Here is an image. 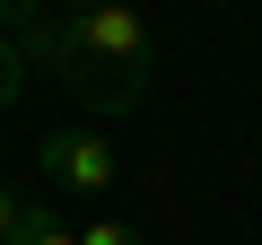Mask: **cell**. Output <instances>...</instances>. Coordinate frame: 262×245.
<instances>
[{
    "mask_svg": "<svg viewBox=\"0 0 262 245\" xmlns=\"http://www.w3.org/2000/svg\"><path fill=\"white\" fill-rule=\"evenodd\" d=\"M70 96H88L96 114H140L158 96V27L140 0H96V9H61L44 35V62Z\"/></svg>",
    "mask_w": 262,
    "mask_h": 245,
    "instance_id": "1",
    "label": "cell"
},
{
    "mask_svg": "<svg viewBox=\"0 0 262 245\" xmlns=\"http://www.w3.org/2000/svg\"><path fill=\"white\" fill-rule=\"evenodd\" d=\"M35 167H44V184H53V193H70V201H105V193L122 184L114 140H105V132H88V122H53V132L35 140Z\"/></svg>",
    "mask_w": 262,
    "mask_h": 245,
    "instance_id": "2",
    "label": "cell"
},
{
    "mask_svg": "<svg viewBox=\"0 0 262 245\" xmlns=\"http://www.w3.org/2000/svg\"><path fill=\"white\" fill-rule=\"evenodd\" d=\"M44 35H53V0H0V44H18L27 70L44 62Z\"/></svg>",
    "mask_w": 262,
    "mask_h": 245,
    "instance_id": "3",
    "label": "cell"
},
{
    "mask_svg": "<svg viewBox=\"0 0 262 245\" xmlns=\"http://www.w3.org/2000/svg\"><path fill=\"white\" fill-rule=\"evenodd\" d=\"M18 245H79V228H70L61 210H44V201H27V210H18Z\"/></svg>",
    "mask_w": 262,
    "mask_h": 245,
    "instance_id": "4",
    "label": "cell"
},
{
    "mask_svg": "<svg viewBox=\"0 0 262 245\" xmlns=\"http://www.w3.org/2000/svg\"><path fill=\"white\" fill-rule=\"evenodd\" d=\"M18 96H27V62H18V44H0V149H9V114H18Z\"/></svg>",
    "mask_w": 262,
    "mask_h": 245,
    "instance_id": "5",
    "label": "cell"
},
{
    "mask_svg": "<svg viewBox=\"0 0 262 245\" xmlns=\"http://www.w3.org/2000/svg\"><path fill=\"white\" fill-rule=\"evenodd\" d=\"M79 245H140V228H131V219H88Z\"/></svg>",
    "mask_w": 262,
    "mask_h": 245,
    "instance_id": "6",
    "label": "cell"
},
{
    "mask_svg": "<svg viewBox=\"0 0 262 245\" xmlns=\"http://www.w3.org/2000/svg\"><path fill=\"white\" fill-rule=\"evenodd\" d=\"M18 210H27L18 193H0V245H18Z\"/></svg>",
    "mask_w": 262,
    "mask_h": 245,
    "instance_id": "7",
    "label": "cell"
},
{
    "mask_svg": "<svg viewBox=\"0 0 262 245\" xmlns=\"http://www.w3.org/2000/svg\"><path fill=\"white\" fill-rule=\"evenodd\" d=\"M70 9H96V0H70Z\"/></svg>",
    "mask_w": 262,
    "mask_h": 245,
    "instance_id": "8",
    "label": "cell"
}]
</instances>
